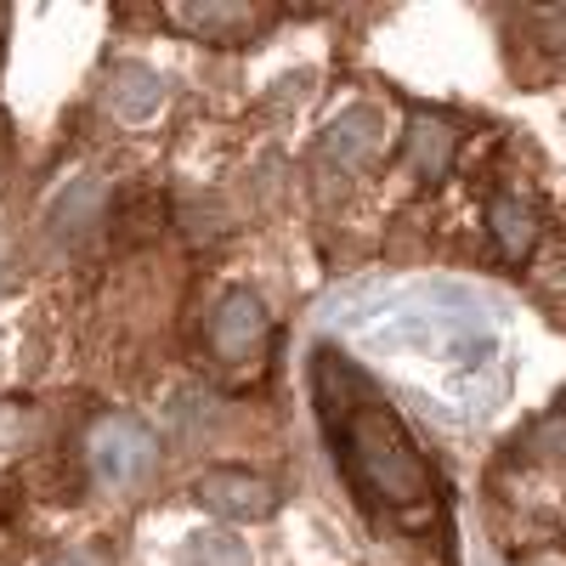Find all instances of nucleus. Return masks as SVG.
I'll use <instances>...</instances> for the list:
<instances>
[{"label":"nucleus","instance_id":"obj_1","mask_svg":"<svg viewBox=\"0 0 566 566\" xmlns=\"http://www.w3.org/2000/svg\"><path fill=\"white\" fill-rule=\"evenodd\" d=\"M317 408H323V431L335 442L340 476L346 488L374 510V515H419L437 504V476L424 464L419 442L408 437V424L397 408L380 397V386L368 374L340 357V352H317Z\"/></svg>","mask_w":566,"mask_h":566},{"label":"nucleus","instance_id":"obj_2","mask_svg":"<svg viewBox=\"0 0 566 566\" xmlns=\"http://www.w3.org/2000/svg\"><path fill=\"white\" fill-rule=\"evenodd\" d=\"M154 459H159L154 431L142 419H130V413H103L97 424H91V437H85L91 476H97L103 488H114V493H130V488L148 482Z\"/></svg>","mask_w":566,"mask_h":566},{"label":"nucleus","instance_id":"obj_3","mask_svg":"<svg viewBox=\"0 0 566 566\" xmlns=\"http://www.w3.org/2000/svg\"><path fill=\"white\" fill-rule=\"evenodd\" d=\"M272 340V317L261 306V295L250 290H232L221 295V306L210 312V352L221 363H255Z\"/></svg>","mask_w":566,"mask_h":566},{"label":"nucleus","instance_id":"obj_4","mask_svg":"<svg viewBox=\"0 0 566 566\" xmlns=\"http://www.w3.org/2000/svg\"><path fill=\"white\" fill-rule=\"evenodd\" d=\"M205 510H216L221 522H266L277 510V488L255 470H205L199 476Z\"/></svg>","mask_w":566,"mask_h":566},{"label":"nucleus","instance_id":"obj_5","mask_svg":"<svg viewBox=\"0 0 566 566\" xmlns=\"http://www.w3.org/2000/svg\"><path fill=\"white\" fill-rule=\"evenodd\" d=\"M453 142H459L453 119H442V114H413V119H408V136H402V159H408L424 181H437V176H448V165H453Z\"/></svg>","mask_w":566,"mask_h":566},{"label":"nucleus","instance_id":"obj_6","mask_svg":"<svg viewBox=\"0 0 566 566\" xmlns=\"http://www.w3.org/2000/svg\"><path fill=\"white\" fill-rule=\"evenodd\" d=\"M374 148H380V108H346L335 125L323 130V159H335V165H363Z\"/></svg>","mask_w":566,"mask_h":566},{"label":"nucleus","instance_id":"obj_7","mask_svg":"<svg viewBox=\"0 0 566 566\" xmlns=\"http://www.w3.org/2000/svg\"><path fill=\"white\" fill-rule=\"evenodd\" d=\"M108 103H114L119 119H154L159 103H165V80L148 63H119L108 74Z\"/></svg>","mask_w":566,"mask_h":566},{"label":"nucleus","instance_id":"obj_8","mask_svg":"<svg viewBox=\"0 0 566 566\" xmlns=\"http://www.w3.org/2000/svg\"><path fill=\"white\" fill-rule=\"evenodd\" d=\"M266 12H255V7H170V23L176 29H187V34H205V40H239V34H250L255 23H261Z\"/></svg>","mask_w":566,"mask_h":566},{"label":"nucleus","instance_id":"obj_9","mask_svg":"<svg viewBox=\"0 0 566 566\" xmlns=\"http://www.w3.org/2000/svg\"><path fill=\"white\" fill-rule=\"evenodd\" d=\"M488 227H493V239H499V255H510V261H527V250L538 244V216H533V205L527 199H493L488 205Z\"/></svg>","mask_w":566,"mask_h":566},{"label":"nucleus","instance_id":"obj_10","mask_svg":"<svg viewBox=\"0 0 566 566\" xmlns=\"http://www.w3.org/2000/svg\"><path fill=\"white\" fill-rule=\"evenodd\" d=\"M97 187H74V193L57 205V232H74V227H85L91 216H97Z\"/></svg>","mask_w":566,"mask_h":566},{"label":"nucleus","instance_id":"obj_11","mask_svg":"<svg viewBox=\"0 0 566 566\" xmlns=\"http://www.w3.org/2000/svg\"><path fill=\"white\" fill-rule=\"evenodd\" d=\"M527 442H533L538 453H549V459H566V413H549Z\"/></svg>","mask_w":566,"mask_h":566},{"label":"nucleus","instance_id":"obj_12","mask_svg":"<svg viewBox=\"0 0 566 566\" xmlns=\"http://www.w3.org/2000/svg\"><path fill=\"white\" fill-rule=\"evenodd\" d=\"M193 566H250L244 544H193Z\"/></svg>","mask_w":566,"mask_h":566},{"label":"nucleus","instance_id":"obj_13","mask_svg":"<svg viewBox=\"0 0 566 566\" xmlns=\"http://www.w3.org/2000/svg\"><path fill=\"white\" fill-rule=\"evenodd\" d=\"M45 566H114L103 549H63V555H52Z\"/></svg>","mask_w":566,"mask_h":566}]
</instances>
